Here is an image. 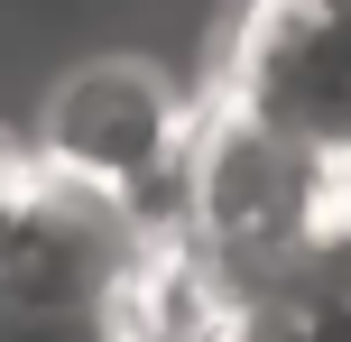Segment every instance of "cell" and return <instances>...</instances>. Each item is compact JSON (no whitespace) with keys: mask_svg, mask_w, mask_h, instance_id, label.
Listing matches in <instances>:
<instances>
[{"mask_svg":"<svg viewBox=\"0 0 351 342\" xmlns=\"http://www.w3.org/2000/svg\"><path fill=\"white\" fill-rule=\"evenodd\" d=\"M185 102L148 56H84L47 84L28 130V158L65 185L130 204V213H185Z\"/></svg>","mask_w":351,"mask_h":342,"instance_id":"1","label":"cell"},{"mask_svg":"<svg viewBox=\"0 0 351 342\" xmlns=\"http://www.w3.org/2000/svg\"><path fill=\"white\" fill-rule=\"evenodd\" d=\"M213 342H324V333L287 324V315H222V333H213Z\"/></svg>","mask_w":351,"mask_h":342,"instance_id":"5","label":"cell"},{"mask_svg":"<svg viewBox=\"0 0 351 342\" xmlns=\"http://www.w3.org/2000/svg\"><path fill=\"white\" fill-rule=\"evenodd\" d=\"M0 342H148L130 306H0Z\"/></svg>","mask_w":351,"mask_h":342,"instance_id":"3","label":"cell"},{"mask_svg":"<svg viewBox=\"0 0 351 342\" xmlns=\"http://www.w3.org/2000/svg\"><path fill=\"white\" fill-rule=\"evenodd\" d=\"M222 102L305 148H351V0H250Z\"/></svg>","mask_w":351,"mask_h":342,"instance_id":"2","label":"cell"},{"mask_svg":"<svg viewBox=\"0 0 351 342\" xmlns=\"http://www.w3.org/2000/svg\"><path fill=\"white\" fill-rule=\"evenodd\" d=\"M37 185H47V167H37L28 148H0V278H10L19 232H28V204H37Z\"/></svg>","mask_w":351,"mask_h":342,"instance_id":"4","label":"cell"}]
</instances>
